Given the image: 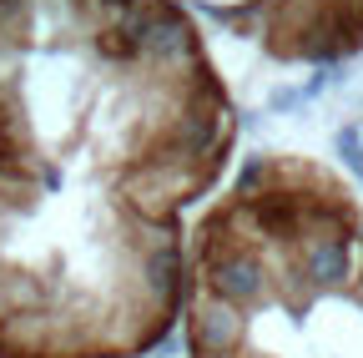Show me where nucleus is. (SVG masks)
<instances>
[{"label": "nucleus", "instance_id": "f257e3e1", "mask_svg": "<svg viewBox=\"0 0 363 358\" xmlns=\"http://www.w3.org/2000/svg\"><path fill=\"white\" fill-rule=\"evenodd\" d=\"M238 106L172 0H0V358H147Z\"/></svg>", "mask_w": 363, "mask_h": 358}, {"label": "nucleus", "instance_id": "f03ea898", "mask_svg": "<svg viewBox=\"0 0 363 358\" xmlns=\"http://www.w3.org/2000/svg\"><path fill=\"white\" fill-rule=\"evenodd\" d=\"M187 358H363V197L308 152L242 157L192 217Z\"/></svg>", "mask_w": 363, "mask_h": 358}, {"label": "nucleus", "instance_id": "7ed1b4c3", "mask_svg": "<svg viewBox=\"0 0 363 358\" xmlns=\"http://www.w3.org/2000/svg\"><path fill=\"white\" fill-rule=\"evenodd\" d=\"M283 66H333L363 51V0H172Z\"/></svg>", "mask_w": 363, "mask_h": 358}]
</instances>
